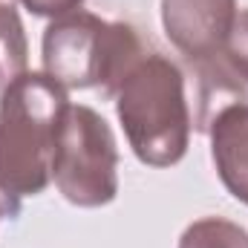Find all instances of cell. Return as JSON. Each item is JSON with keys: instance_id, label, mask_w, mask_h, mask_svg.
<instances>
[{"instance_id": "cell-1", "label": "cell", "mask_w": 248, "mask_h": 248, "mask_svg": "<svg viewBox=\"0 0 248 248\" xmlns=\"http://www.w3.org/2000/svg\"><path fill=\"white\" fill-rule=\"evenodd\" d=\"M69 90L46 72H23L0 90V205L15 217L52 182V159Z\"/></svg>"}, {"instance_id": "cell-2", "label": "cell", "mask_w": 248, "mask_h": 248, "mask_svg": "<svg viewBox=\"0 0 248 248\" xmlns=\"http://www.w3.org/2000/svg\"><path fill=\"white\" fill-rule=\"evenodd\" d=\"M116 116L136 159L150 168H173L190 141V110L185 75L159 52H147L122 81Z\"/></svg>"}, {"instance_id": "cell-3", "label": "cell", "mask_w": 248, "mask_h": 248, "mask_svg": "<svg viewBox=\"0 0 248 248\" xmlns=\"http://www.w3.org/2000/svg\"><path fill=\"white\" fill-rule=\"evenodd\" d=\"M144 44L130 23L104 20L93 12H72L55 17L41 41L44 72L63 90H101L113 98L141 61Z\"/></svg>"}, {"instance_id": "cell-4", "label": "cell", "mask_w": 248, "mask_h": 248, "mask_svg": "<svg viewBox=\"0 0 248 248\" xmlns=\"http://www.w3.org/2000/svg\"><path fill=\"white\" fill-rule=\"evenodd\" d=\"M52 182L69 205L101 208L119 193V147L110 124L87 104H69L63 116Z\"/></svg>"}, {"instance_id": "cell-5", "label": "cell", "mask_w": 248, "mask_h": 248, "mask_svg": "<svg viewBox=\"0 0 248 248\" xmlns=\"http://www.w3.org/2000/svg\"><path fill=\"white\" fill-rule=\"evenodd\" d=\"M237 0H162V29L193 66L211 61L237 17Z\"/></svg>"}, {"instance_id": "cell-6", "label": "cell", "mask_w": 248, "mask_h": 248, "mask_svg": "<svg viewBox=\"0 0 248 248\" xmlns=\"http://www.w3.org/2000/svg\"><path fill=\"white\" fill-rule=\"evenodd\" d=\"M205 130L219 182L237 202L248 205V104L234 101L219 107Z\"/></svg>"}, {"instance_id": "cell-7", "label": "cell", "mask_w": 248, "mask_h": 248, "mask_svg": "<svg viewBox=\"0 0 248 248\" xmlns=\"http://www.w3.org/2000/svg\"><path fill=\"white\" fill-rule=\"evenodd\" d=\"M199 101L208 110L214 101L234 104L248 93V9H240L222 49L211 61L199 63Z\"/></svg>"}, {"instance_id": "cell-8", "label": "cell", "mask_w": 248, "mask_h": 248, "mask_svg": "<svg viewBox=\"0 0 248 248\" xmlns=\"http://www.w3.org/2000/svg\"><path fill=\"white\" fill-rule=\"evenodd\" d=\"M29 44L23 20L12 0H0V90H6L17 75L26 72Z\"/></svg>"}, {"instance_id": "cell-9", "label": "cell", "mask_w": 248, "mask_h": 248, "mask_svg": "<svg viewBox=\"0 0 248 248\" xmlns=\"http://www.w3.org/2000/svg\"><path fill=\"white\" fill-rule=\"evenodd\" d=\"M176 248H248V231L225 217H202L182 231Z\"/></svg>"}, {"instance_id": "cell-10", "label": "cell", "mask_w": 248, "mask_h": 248, "mask_svg": "<svg viewBox=\"0 0 248 248\" xmlns=\"http://www.w3.org/2000/svg\"><path fill=\"white\" fill-rule=\"evenodd\" d=\"M32 15H38V17H63V15H72V12H78L81 9V3L84 0H20Z\"/></svg>"}, {"instance_id": "cell-11", "label": "cell", "mask_w": 248, "mask_h": 248, "mask_svg": "<svg viewBox=\"0 0 248 248\" xmlns=\"http://www.w3.org/2000/svg\"><path fill=\"white\" fill-rule=\"evenodd\" d=\"M0 217H3V205H0Z\"/></svg>"}]
</instances>
